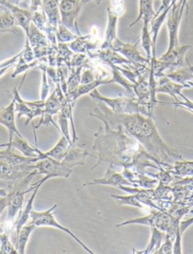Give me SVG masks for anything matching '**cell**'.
<instances>
[{"mask_svg": "<svg viewBox=\"0 0 193 254\" xmlns=\"http://www.w3.org/2000/svg\"><path fill=\"white\" fill-rule=\"evenodd\" d=\"M94 150L98 152L96 167L102 163H109L114 168L129 169L135 172L146 173L145 169L155 168L161 170H170L173 166L162 163L150 155L144 147L135 138L128 135L122 126L116 129H110L107 126L100 127L95 133Z\"/></svg>", "mask_w": 193, "mask_h": 254, "instance_id": "1", "label": "cell"}, {"mask_svg": "<svg viewBox=\"0 0 193 254\" xmlns=\"http://www.w3.org/2000/svg\"><path fill=\"white\" fill-rule=\"evenodd\" d=\"M90 115L101 121L110 129L122 126L124 130L138 141L150 155L162 163L172 165L184 160L178 150L166 144L159 135L152 117L141 113H115L101 102H96V107Z\"/></svg>", "mask_w": 193, "mask_h": 254, "instance_id": "2", "label": "cell"}, {"mask_svg": "<svg viewBox=\"0 0 193 254\" xmlns=\"http://www.w3.org/2000/svg\"><path fill=\"white\" fill-rule=\"evenodd\" d=\"M145 225L150 227L157 228L158 230L166 233L175 241L177 232L180 229L181 220L171 215L167 211L162 210L152 209L148 215L140 218L130 219L126 221L115 225L116 227L128 225Z\"/></svg>", "mask_w": 193, "mask_h": 254, "instance_id": "3", "label": "cell"}, {"mask_svg": "<svg viewBox=\"0 0 193 254\" xmlns=\"http://www.w3.org/2000/svg\"><path fill=\"white\" fill-rule=\"evenodd\" d=\"M191 45H179L170 51H167L159 59H151L150 69L153 71L156 79L163 77L167 71L176 69L184 65L185 55Z\"/></svg>", "mask_w": 193, "mask_h": 254, "instance_id": "4", "label": "cell"}, {"mask_svg": "<svg viewBox=\"0 0 193 254\" xmlns=\"http://www.w3.org/2000/svg\"><path fill=\"white\" fill-rule=\"evenodd\" d=\"M95 102H101L109 108L112 112L118 114L141 113L151 117L147 108L141 106L136 98L118 97L111 99L102 96L96 89L89 93ZM153 118V117H152Z\"/></svg>", "mask_w": 193, "mask_h": 254, "instance_id": "5", "label": "cell"}, {"mask_svg": "<svg viewBox=\"0 0 193 254\" xmlns=\"http://www.w3.org/2000/svg\"><path fill=\"white\" fill-rule=\"evenodd\" d=\"M89 2V0H61L60 2V13L61 23L72 33L80 35L77 19L83 6Z\"/></svg>", "mask_w": 193, "mask_h": 254, "instance_id": "6", "label": "cell"}, {"mask_svg": "<svg viewBox=\"0 0 193 254\" xmlns=\"http://www.w3.org/2000/svg\"><path fill=\"white\" fill-rule=\"evenodd\" d=\"M58 87L52 92V95L47 98L45 101V107L43 109V113L41 116V120L39 124L34 127V132L40 126H49L51 124L55 126L60 132L59 127L57 125L56 123L54 121L53 116L57 114H59L62 109L63 105L65 102L66 96L64 95V92L61 90V85L57 84Z\"/></svg>", "mask_w": 193, "mask_h": 254, "instance_id": "7", "label": "cell"}, {"mask_svg": "<svg viewBox=\"0 0 193 254\" xmlns=\"http://www.w3.org/2000/svg\"><path fill=\"white\" fill-rule=\"evenodd\" d=\"M58 207V205H55L52 208L46 210L45 211H42V212H37V211L33 210L30 214V218H31V223H33L36 227L38 226H52V227L57 228L58 230H61V231L65 232L67 234L70 235L74 240L77 241V243L80 244L85 251H87L88 253L91 254H94L95 253L89 249L74 233H72L69 229L64 227L62 225L60 224L56 219H55V214H54L53 211L55 208Z\"/></svg>", "mask_w": 193, "mask_h": 254, "instance_id": "8", "label": "cell"}, {"mask_svg": "<svg viewBox=\"0 0 193 254\" xmlns=\"http://www.w3.org/2000/svg\"><path fill=\"white\" fill-rule=\"evenodd\" d=\"M12 99L15 102V113L17 118L20 119L21 117L27 118L25 125H28L33 118L42 116L45 107V101H36V102H27L23 100L19 94V90L16 87L11 90Z\"/></svg>", "mask_w": 193, "mask_h": 254, "instance_id": "9", "label": "cell"}, {"mask_svg": "<svg viewBox=\"0 0 193 254\" xmlns=\"http://www.w3.org/2000/svg\"><path fill=\"white\" fill-rule=\"evenodd\" d=\"M139 40L135 44L125 43L117 38L114 41L111 49L113 50L117 53L123 55L127 60L132 63L139 69L149 68L147 64H150V61L147 58H143L140 55V52L137 49V43Z\"/></svg>", "mask_w": 193, "mask_h": 254, "instance_id": "10", "label": "cell"}, {"mask_svg": "<svg viewBox=\"0 0 193 254\" xmlns=\"http://www.w3.org/2000/svg\"><path fill=\"white\" fill-rule=\"evenodd\" d=\"M183 0H178L174 4L168 12L167 16V27L168 30V36H169V45L168 51L173 49L179 46V38H178V32H179L180 24L183 14L181 11V5Z\"/></svg>", "mask_w": 193, "mask_h": 254, "instance_id": "11", "label": "cell"}, {"mask_svg": "<svg viewBox=\"0 0 193 254\" xmlns=\"http://www.w3.org/2000/svg\"><path fill=\"white\" fill-rule=\"evenodd\" d=\"M34 168L38 175H45L48 179L59 177L69 178L73 172V169L66 167L61 161L50 157H45L39 160L35 163Z\"/></svg>", "mask_w": 193, "mask_h": 254, "instance_id": "12", "label": "cell"}, {"mask_svg": "<svg viewBox=\"0 0 193 254\" xmlns=\"http://www.w3.org/2000/svg\"><path fill=\"white\" fill-rule=\"evenodd\" d=\"M35 164V163H34ZM34 164L14 165L9 164L0 160V179L6 182H20L34 171Z\"/></svg>", "mask_w": 193, "mask_h": 254, "instance_id": "13", "label": "cell"}, {"mask_svg": "<svg viewBox=\"0 0 193 254\" xmlns=\"http://www.w3.org/2000/svg\"><path fill=\"white\" fill-rule=\"evenodd\" d=\"M0 5L8 8L14 17L15 26L21 27L25 33L26 36H28L30 25L33 21V13L30 9L21 8L18 5H12L7 0H0Z\"/></svg>", "mask_w": 193, "mask_h": 254, "instance_id": "14", "label": "cell"}, {"mask_svg": "<svg viewBox=\"0 0 193 254\" xmlns=\"http://www.w3.org/2000/svg\"><path fill=\"white\" fill-rule=\"evenodd\" d=\"M8 147L11 148L17 149L21 152L23 156L30 158H36L37 162L42 160L44 156L43 152L39 150L37 147L32 146L24 137H20L17 135H14L11 141L5 144H0V147Z\"/></svg>", "mask_w": 193, "mask_h": 254, "instance_id": "15", "label": "cell"}, {"mask_svg": "<svg viewBox=\"0 0 193 254\" xmlns=\"http://www.w3.org/2000/svg\"><path fill=\"white\" fill-rule=\"evenodd\" d=\"M110 185L118 188L121 186H130L137 188L134 184L131 183L129 181L125 179L122 173H117L114 168L109 166L104 176L100 179H96L92 182L84 184L83 186H90V185Z\"/></svg>", "mask_w": 193, "mask_h": 254, "instance_id": "16", "label": "cell"}, {"mask_svg": "<svg viewBox=\"0 0 193 254\" xmlns=\"http://www.w3.org/2000/svg\"><path fill=\"white\" fill-rule=\"evenodd\" d=\"M0 124H2L8 129L9 141H11L15 134L19 136L23 137L19 132L15 124V102L14 99H12L8 106L0 109Z\"/></svg>", "mask_w": 193, "mask_h": 254, "instance_id": "17", "label": "cell"}, {"mask_svg": "<svg viewBox=\"0 0 193 254\" xmlns=\"http://www.w3.org/2000/svg\"><path fill=\"white\" fill-rule=\"evenodd\" d=\"M193 87L191 84H181L172 81L166 76H163L158 78L157 84H156V93H165L169 95L172 98L178 101L177 96H181L182 95V91L184 89L191 88Z\"/></svg>", "mask_w": 193, "mask_h": 254, "instance_id": "18", "label": "cell"}, {"mask_svg": "<svg viewBox=\"0 0 193 254\" xmlns=\"http://www.w3.org/2000/svg\"><path fill=\"white\" fill-rule=\"evenodd\" d=\"M44 182H45V181L42 179V180L39 181V182H36V183L31 185V186L36 188V189L34 190L33 195H31L30 199L27 201L25 208H24L23 211L21 210V211L19 212L18 216L16 217L15 221H14V225H13L14 229H15L16 236L18 234L20 229H21L24 225L27 224V222L28 221L29 219L30 218V214H31L32 211L33 210V201H34L35 198H36V195H37L39 188L43 185Z\"/></svg>", "mask_w": 193, "mask_h": 254, "instance_id": "19", "label": "cell"}, {"mask_svg": "<svg viewBox=\"0 0 193 254\" xmlns=\"http://www.w3.org/2000/svg\"><path fill=\"white\" fill-rule=\"evenodd\" d=\"M88 156L93 157V155L89 154L86 150H82L75 145L72 146L61 162L66 167L73 169L76 166L84 165L85 160Z\"/></svg>", "mask_w": 193, "mask_h": 254, "instance_id": "20", "label": "cell"}, {"mask_svg": "<svg viewBox=\"0 0 193 254\" xmlns=\"http://www.w3.org/2000/svg\"><path fill=\"white\" fill-rule=\"evenodd\" d=\"M108 23L105 33V40L102 44L100 49H111L114 41L117 39V23H118V15L112 11L109 6L107 7Z\"/></svg>", "mask_w": 193, "mask_h": 254, "instance_id": "21", "label": "cell"}, {"mask_svg": "<svg viewBox=\"0 0 193 254\" xmlns=\"http://www.w3.org/2000/svg\"><path fill=\"white\" fill-rule=\"evenodd\" d=\"M189 66L186 68H178L172 71H167L164 76L181 84H191L193 86V65H191L187 59Z\"/></svg>", "mask_w": 193, "mask_h": 254, "instance_id": "22", "label": "cell"}, {"mask_svg": "<svg viewBox=\"0 0 193 254\" xmlns=\"http://www.w3.org/2000/svg\"><path fill=\"white\" fill-rule=\"evenodd\" d=\"M42 5L48 23L58 29V24L61 22L60 0H42Z\"/></svg>", "mask_w": 193, "mask_h": 254, "instance_id": "23", "label": "cell"}, {"mask_svg": "<svg viewBox=\"0 0 193 254\" xmlns=\"http://www.w3.org/2000/svg\"><path fill=\"white\" fill-rule=\"evenodd\" d=\"M139 14L136 20L129 25L131 27L138 23L140 20H143V23L150 25L151 20L156 16V11L153 9V0H139Z\"/></svg>", "mask_w": 193, "mask_h": 254, "instance_id": "24", "label": "cell"}, {"mask_svg": "<svg viewBox=\"0 0 193 254\" xmlns=\"http://www.w3.org/2000/svg\"><path fill=\"white\" fill-rule=\"evenodd\" d=\"M36 226L30 222L20 229L18 234L15 236V249L17 254H25L26 247L30 235L34 231Z\"/></svg>", "mask_w": 193, "mask_h": 254, "instance_id": "25", "label": "cell"}, {"mask_svg": "<svg viewBox=\"0 0 193 254\" xmlns=\"http://www.w3.org/2000/svg\"><path fill=\"white\" fill-rule=\"evenodd\" d=\"M151 239L147 249L143 251H135V254H157L158 251L165 240L166 233L155 227L151 228Z\"/></svg>", "mask_w": 193, "mask_h": 254, "instance_id": "26", "label": "cell"}, {"mask_svg": "<svg viewBox=\"0 0 193 254\" xmlns=\"http://www.w3.org/2000/svg\"><path fill=\"white\" fill-rule=\"evenodd\" d=\"M71 144L69 142L68 140L62 135L61 139L59 140L58 143L55 144V147L48 151L45 153V157H50V158L54 159V160H58V161H61L65 157L68 150H70V147H72Z\"/></svg>", "mask_w": 193, "mask_h": 254, "instance_id": "27", "label": "cell"}, {"mask_svg": "<svg viewBox=\"0 0 193 254\" xmlns=\"http://www.w3.org/2000/svg\"><path fill=\"white\" fill-rule=\"evenodd\" d=\"M111 197L118 202L119 205H130V206L140 208L142 211L149 214L153 208L142 204L134 194H131L129 195H111Z\"/></svg>", "mask_w": 193, "mask_h": 254, "instance_id": "28", "label": "cell"}, {"mask_svg": "<svg viewBox=\"0 0 193 254\" xmlns=\"http://www.w3.org/2000/svg\"><path fill=\"white\" fill-rule=\"evenodd\" d=\"M114 83L113 80L111 79H95L92 82L89 83L87 84H80L77 89V93H76L75 96L74 98V103L75 104L77 99L81 97L82 96L90 93L91 92L93 91L94 90L96 89V87L103 84H109Z\"/></svg>", "mask_w": 193, "mask_h": 254, "instance_id": "29", "label": "cell"}, {"mask_svg": "<svg viewBox=\"0 0 193 254\" xmlns=\"http://www.w3.org/2000/svg\"><path fill=\"white\" fill-rule=\"evenodd\" d=\"M149 27H150V25L143 23L140 40H141L142 47H143L145 52L147 54V59L149 61H151L153 43H152L151 34H150Z\"/></svg>", "mask_w": 193, "mask_h": 254, "instance_id": "30", "label": "cell"}, {"mask_svg": "<svg viewBox=\"0 0 193 254\" xmlns=\"http://www.w3.org/2000/svg\"><path fill=\"white\" fill-rule=\"evenodd\" d=\"M77 37H78L77 35L70 31V30L67 28L61 22L58 24V32H57V39L58 43H70L75 40Z\"/></svg>", "mask_w": 193, "mask_h": 254, "instance_id": "31", "label": "cell"}, {"mask_svg": "<svg viewBox=\"0 0 193 254\" xmlns=\"http://www.w3.org/2000/svg\"><path fill=\"white\" fill-rule=\"evenodd\" d=\"M15 26L14 17L10 11L7 10L4 13H0V30L7 33H14L13 27Z\"/></svg>", "mask_w": 193, "mask_h": 254, "instance_id": "32", "label": "cell"}, {"mask_svg": "<svg viewBox=\"0 0 193 254\" xmlns=\"http://www.w3.org/2000/svg\"><path fill=\"white\" fill-rule=\"evenodd\" d=\"M22 53H23V52H22ZM37 64V61H34V62L28 64V63L26 62V61L23 60L21 55V56L19 58L17 65H16V69L14 70V72L11 74V78H15L16 76L18 75L20 73L23 72V71H27V70L30 69V68L36 66Z\"/></svg>", "mask_w": 193, "mask_h": 254, "instance_id": "33", "label": "cell"}, {"mask_svg": "<svg viewBox=\"0 0 193 254\" xmlns=\"http://www.w3.org/2000/svg\"><path fill=\"white\" fill-rule=\"evenodd\" d=\"M181 96L183 98V99H184V102H181V101L179 100L172 103H162V102H161L160 104L171 105V106H174L176 108H184V109H187V111L193 114V102L190 100L188 98L186 97L183 93Z\"/></svg>", "mask_w": 193, "mask_h": 254, "instance_id": "34", "label": "cell"}, {"mask_svg": "<svg viewBox=\"0 0 193 254\" xmlns=\"http://www.w3.org/2000/svg\"><path fill=\"white\" fill-rule=\"evenodd\" d=\"M41 68L42 70V90H41V100L45 101L48 96V92H49V85L48 84L46 78V65H41Z\"/></svg>", "mask_w": 193, "mask_h": 254, "instance_id": "35", "label": "cell"}, {"mask_svg": "<svg viewBox=\"0 0 193 254\" xmlns=\"http://www.w3.org/2000/svg\"><path fill=\"white\" fill-rule=\"evenodd\" d=\"M110 9L118 17H122L125 12V3L123 0H110Z\"/></svg>", "mask_w": 193, "mask_h": 254, "instance_id": "36", "label": "cell"}, {"mask_svg": "<svg viewBox=\"0 0 193 254\" xmlns=\"http://www.w3.org/2000/svg\"><path fill=\"white\" fill-rule=\"evenodd\" d=\"M174 240L166 234L165 240L158 251L157 254H173Z\"/></svg>", "mask_w": 193, "mask_h": 254, "instance_id": "37", "label": "cell"}, {"mask_svg": "<svg viewBox=\"0 0 193 254\" xmlns=\"http://www.w3.org/2000/svg\"><path fill=\"white\" fill-rule=\"evenodd\" d=\"M22 52L19 55H16L14 58H11V59L8 60V61H5V62L2 63V64H0V77L3 75L6 72L7 70L15 64L16 61L20 58Z\"/></svg>", "mask_w": 193, "mask_h": 254, "instance_id": "38", "label": "cell"}, {"mask_svg": "<svg viewBox=\"0 0 193 254\" xmlns=\"http://www.w3.org/2000/svg\"><path fill=\"white\" fill-rule=\"evenodd\" d=\"M182 233L181 228L177 232L175 241H174L173 254H183L182 251Z\"/></svg>", "mask_w": 193, "mask_h": 254, "instance_id": "39", "label": "cell"}, {"mask_svg": "<svg viewBox=\"0 0 193 254\" xmlns=\"http://www.w3.org/2000/svg\"><path fill=\"white\" fill-rule=\"evenodd\" d=\"M95 75L92 69H88L85 71L82 74L81 83L80 84H87L95 81Z\"/></svg>", "mask_w": 193, "mask_h": 254, "instance_id": "40", "label": "cell"}, {"mask_svg": "<svg viewBox=\"0 0 193 254\" xmlns=\"http://www.w3.org/2000/svg\"><path fill=\"white\" fill-rule=\"evenodd\" d=\"M178 0H162V4L159 7V10L156 13V16L159 15L164 10L167 9L169 7L172 6Z\"/></svg>", "mask_w": 193, "mask_h": 254, "instance_id": "41", "label": "cell"}, {"mask_svg": "<svg viewBox=\"0 0 193 254\" xmlns=\"http://www.w3.org/2000/svg\"><path fill=\"white\" fill-rule=\"evenodd\" d=\"M8 203H9V195L5 197L0 198V215L3 212L5 208H8ZM2 228L0 227V234H2Z\"/></svg>", "mask_w": 193, "mask_h": 254, "instance_id": "42", "label": "cell"}, {"mask_svg": "<svg viewBox=\"0 0 193 254\" xmlns=\"http://www.w3.org/2000/svg\"><path fill=\"white\" fill-rule=\"evenodd\" d=\"M30 10L33 13L36 12V11H43L42 0H31V5H30Z\"/></svg>", "mask_w": 193, "mask_h": 254, "instance_id": "43", "label": "cell"}, {"mask_svg": "<svg viewBox=\"0 0 193 254\" xmlns=\"http://www.w3.org/2000/svg\"><path fill=\"white\" fill-rule=\"evenodd\" d=\"M9 3L12 4L14 5H19L20 2H21L22 0H7Z\"/></svg>", "mask_w": 193, "mask_h": 254, "instance_id": "44", "label": "cell"}, {"mask_svg": "<svg viewBox=\"0 0 193 254\" xmlns=\"http://www.w3.org/2000/svg\"><path fill=\"white\" fill-rule=\"evenodd\" d=\"M8 192L5 190L0 189V197H5L8 195Z\"/></svg>", "mask_w": 193, "mask_h": 254, "instance_id": "45", "label": "cell"}, {"mask_svg": "<svg viewBox=\"0 0 193 254\" xmlns=\"http://www.w3.org/2000/svg\"><path fill=\"white\" fill-rule=\"evenodd\" d=\"M187 1H188V0H183L182 5H181V11H182L183 13H184L186 7L187 6Z\"/></svg>", "mask_w": 193, "mask_h": 254, "instance_id": "46", "label": "cell"}, {"mask_svg": "<svg viewBox=\"0 0 193 254\" xmlns=\"http://www.w3.org/2000/svg\"><path fill=\"white\" fill-rule=\"evenodd\" d=\"M91 1H95L97 5H100L101 2H103V0H89V2H91Z\"/></svg>", "mask_w": 193, "mask_h": 254, "instance_id": "47", "label": "cell"}, {"mask_svg": "<svg viewBox=\"0 0 193 254\" xmlns=\"http://www.w3.org/2000/svg\"><path fill=\"white\" fill-rule=\"evenodd\" d=\"M7 33V32L4 31V30H0V36H1V35H2V34H3V33Z\"/></svg>", "mask_w": 193, "mask_h": 254, "instance_id": "48", "label": "cell"}, {"mask_svg": "<svg viewBox=\"0 0 193 254\" xmlns=\"http://www.w3.org/2000/svg\"><path fill=\"white\" fill-rule=\"evenodd\" d=\"M61 0H60V2H61Z\"/></svg>", "mask_w": 193, "mask_h": 254, "instance_id": "49", "label": "cell"}]
</instances>
